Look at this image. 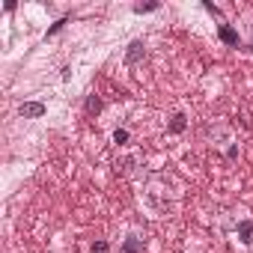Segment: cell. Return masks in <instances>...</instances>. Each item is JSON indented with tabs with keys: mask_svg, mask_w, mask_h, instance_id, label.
<instances>
[{
	"mask_svg": "<svg viewBox=\"0 0 253 253\" xmlns=\"http://www.w3.org/2000/svg\"><path fill=\"white\" fill-rule=\"evenodd\" d=\"M140 206L146 209L149 217H167L173 211V203L167 200V194L158 182H152V185H146V191H140Z\"/></svg>",
	"mask_w": 253,
	"mask_h": 253,
	"instance_id": "cell-1",
	"label": "cell"
},
{
	"mask_svg": "<svg viewBox=\"0 0 253 253\" xmlns=\"http://www.w3.org/2000/svg\"><path fill=\"white\" fill-rule=\"evenodd\" d=\"M119 253H149V241L140 229H125L119 241Z\"/></svg>",
	"mask_w": 253,
	"mask_h": 253,
	"instance_id": "cell-2",
	"label": "cell"
},
{
	"mask_svg": "<svg viewBox=\"0 0 253 253\" xmlns=\"http://www.w3.org/2000/svg\"><path fill=\"white\" fill-rule=\"evenodd\" d=\"M232 238H235L238 247L253 250V217H238V223L232 229Z\"/></svg>",
	"mask_w": 253,
	"mask_h": 253,
	"instance_id": "cell-3",
	"label": "cell"
},
{
	"mask_svg": "<svg viewBox=\"0 0 253 253\" xmlns=\"http://www.w3.org/2000/svg\"><path fill=\"white\" fill-rule=\"evenodd\" d=\"M143 60H146V42H143V39H131L128 48H125V54H122V63L128 66V69H134V66H140Z\"/></svg>",
	"mask_w": 253,
	"mask_h": 253,
	"instance_id": "cell-4",
	"label": "cell"
},
{
	"mask_svg": "<svg viewBox=\"0 0 253 253\" xmlns=\"http://www.w3.org/2000/svg\"><path fill=\"white\" fill-rule=\"evenodd\" d=\"M45 113H48L45 101H21L18 104V116H24V119H42Z\"/></svg>",
	"mask_w": 253,
	"mask_h": 253,
	"instance_id": "cell-5",
	"label": "cell"
},
{
	"mask_svg": "<svg viewBox=\"0 0 253 253\" xmlns=\"http://www.w3.org/2000/svg\"><path fill=\"white\" fill-rule=\"evenodd\" d=\"M217 36H220L229 48H241V36H238V30H235L232 24H226V21L217 24Z\"/></svg>",
	"mask_w": 253,
	"mask_h": 253,
	"instance_id": "cell-6",
	"label": "cell"
},
{
	"mask_svg": "<svg viewBox=\"0 0 253 253\" xmlns=\"http://www.w3.org/2000/svg\"><path fill=\"white\" fill-rule=\"evenodd\" d=\"M185 125H188V113H185V110H176V113L170 116V122H167V131H170V134H182Z\"/></svg>",
	"mask_w": 253,
	"mask_h": 253,
	"instance_id": "cell-7",
	"label": "cell"
},
{
	"mask_svg": "<svg viewBox=\"0 0 253 253\" xmlns=\"http://www.w3.org/2000/svg\"><path fill=\"white\" fill-rule=\"evenodd\" d=\"M110 143L113 146H128L131 143V131L128 128H113L110 131Z\"/></svg>",
	"mask_w": 253,
	"mask_h": 253,
	"instance_id": "cell-8",
	"label": "cell"
},
{
	"mask_svg": "<svg viewBox=\"0 0 253 253\" xmlns=\"http://www.w3.org/2000/svg\"><path fill=\"white\" fill-rule=\"evenodd\" d=\"M131 9H134L137 15H146V12H158V9H161V3H134Z\"/></svg>",
	"mask_w": 253,
	"mask_h": 253,
	"instance_id": "cell-9",
	"label": "cell"
},
{
	"mask_svg": "<svg viewBox=\"0 0 253 253\" xmlns=\"http://www.w3.org/2000/svg\"><path fill=\"white\" fill-rule=\"evenodd\" d=\"M86 113H89V116H95V113H101V98H95V95H89V101H86Z\"/></svg>",
	"mask_w": 253,
	"mask_h": 253,
	"instance_id": "cell-10",
	"label": "cell"
},
{
	"mask_svg": "<svg viewBox=\"0 0 253 253\" xmlns=\"http://www.w3.org/2000/svg\"><path fill=\"white\" fill-rule=\"evenodd\" d=\"M89 253H110V244H107V241H95V244L89 247Z\"/></svg>",
	"mask_w": 253,
	"mask_h": 253,
	"instance_id": "cell-11",
	"label": "cell"
},
{
	"mask_svg": "<svg viewBox=\"0 0 253 253\" xmlns=\"http://www.w3.org/2000/svg\"><path fill=\"white\" fill-rule=\"evenodd\" d=\"M244 27H247V33H250V42H247V48L253 51V12H247V24H244Z\"/></svg>",
	"mask_w": 253,
	"mask_h": 253,
	"instance_id": "cell-12",
	"label": "cell"
}]
</instances>
